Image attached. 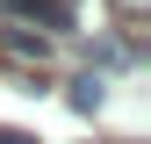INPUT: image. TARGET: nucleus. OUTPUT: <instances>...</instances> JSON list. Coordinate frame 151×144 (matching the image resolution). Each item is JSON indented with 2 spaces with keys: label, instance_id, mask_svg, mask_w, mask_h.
Here are the masks:
<instances>
[{
  "label": "nucleus",
  "instance_id": "nucleus-1",
  "mask_svg": "<svg viewBox=\"0 0 151 144\" xmlns=\"http://www.w3.org/2000/svg\"><path fill=\"white\" fill-rule=\"evenodd\" d=\"M0 65L22 72V79H43L50 43H43V36H29V22H7V29H0Z\"/></svg>",
  "mask_w": 151,
  "mask_h": 144
},
{
  "label": "nucleus",
  "instance_id": "nucleus-2",
  "mask_svg": "<svg viewBox=\"0 0 151 144\" xmlns=\"http://www.w3.org/2000/svg\"><path fill=\"white\" fill-rule=\"evenodd\" d=\"M14 14H36V22L65 29V22H72V0H14Z\"/></svg>",
  "mask_w": 151,
  "mask_h": 144
},
{
  "label": "nucleus",
  "instance_id": "nucleus-3",
  "mask_svg": "<svg viewBox=\"0 0 151 144\" xmlns=\"http://www.w3.org/2000/svg\"><path fill=\"white\" fill-rule=\"evenodd\" d=\"M101 94H108V86L93 79V72H86V79H72V108H79V115H93V108H101Z\"/></svg>",
  "mask_w": 151,
  "mask_h": 144
},
{
  "label": "nucleus",
  "instance_id": "nucleus-4",
  "mask_svg": "<svg viewBox=\"0 0 151 144\" xmlns=\"http://www.w3.org/2000/svg\"><path fill=\"white\" fill-rule=\"evenodd\" d=\"M0 144H36V137L29 130H0Z\"/></svg>",
  "mask_w": 151,
  "mask_h": 144
}]
</instances>
